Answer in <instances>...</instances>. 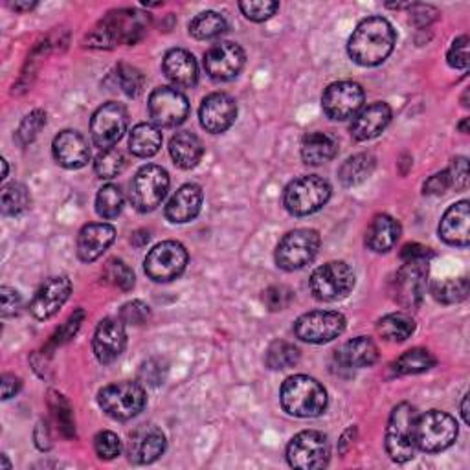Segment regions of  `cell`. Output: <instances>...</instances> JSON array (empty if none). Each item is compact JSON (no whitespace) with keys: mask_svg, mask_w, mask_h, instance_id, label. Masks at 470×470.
Masks as SVG:
<instances>
[{"mask_svg":"<svg viewBox=\"0 0 470 470\" xmlns=\"http://www.w3.org/2000/svg\"><path fill=\"white\" fill-rule=\"evenodd\" d=\"M433 366H436V358H433V355L428 349L415 347L403 353L395 360L391 368L395 375H417L428 372Z\"/></svg>","mask_w":470,"mask_h":470,"instance_id":"obj_36","label":"cell"},{"mask_svg":"<svg viewBox=\"0 0 470 470\" xmlns=\"http://www.w3.org/2000/svg\"><path fill=\"white\" fill-rule=\"evenodd\" d=\"M293 298H295V293L288 286H285V285L269 286L267 291L263 293V303L270 311H283V309H286L288 305L293 303Z\"/></svg>","mask_w":470,"mask_h":470,"instance_id":"obj_49","label":"cell"},{"mask_svg":"<svg viewBox=\"0 0 470 470\" xmlns=\"http://www.w3.org/2000/svg\"><path fill=\"white\" fill-rule=\"evenodd\" d=\"M228 28L226 19L217 12H202L190 22V35L199 41L219 38Z\"/></svg>","mask_w":470,"mask_h":470,"instance_id":"obj_37","label":"cell"},{"mask_svg":"<svg viewBox=\"0 0 470 470\" xmlns=\"http://www.w3.org/2000/svg\"><path fill=\"white\" fill-rule=\"evenodd\" d=\"M337 141L325 132H311L302 141V158L307 166H321L337 155Z\"/></svg>","mask_w":470,"mask_h":470,"instance_id":"obj_32","label":"cell"},{"mask_svg":"<svg viewBox=\"0 0 470 470\" xmlns=\"http://www.w3.org/2000/svg\"><path fill=\"white\" fill-rule=\"evenodd\" d=\"M399 237H401L399 221L393 219L391 215L382 213V215H377L373 223L370 225L368 234H366V244L370 250L382 254V252L391 250L397 244V241H399Z\"/></svg>","mask_w":470,"mask_h":470,"instance_id":"obj_30","label":"cell"},{"mask_svg":"<svg viewBox=\"0 0 470 470\" xmlns=\"http://www.w3.org/2000/svg\"><path fill=\"white\" fill-rule=\"evenodd\" d=\"M164 74L178 89H192L199 80V66L195 57L183 48L169 50L164 57Z\"/></svg>","mask_w":470,"mask_h":470,"instance_id":"obj_26","label":"cell"},{"mask_svg":"<svg viewBox=\"0 0 470 470\" xmlns=\"http://www.w3.org/2000/svg\"><path fill=\"white\" fill-rule=\"evenodd\" d=\"M166 450L164 432L155 424L138 426L129 438L127 456L134 465L155 463Z\"/></svg>","mask_w":470,"mask_h":470,"instance_id":"obj_21","label":"cell"},{"mask_svg":"<svg viewBox=\"0 0 470 470\" xmlns=\"http://www.w3.org/2000/svg\"><path fill=\"white\" fill-rule=\"evenodd\" d=\"M202 206V190L197 184H184L169 199L166 206L167 221L175 225H184L193 221Z\"/></svg>","mask_w":470,"mask_h":470,"instance_id":"obj_28","label":"cell"},{"mask_svg":"<svg viewBox=\"0 0 470 470\" xmlns=\"http://www.w3.org/2000/svg\"><path fill=\"white\" fill-rule=\"evenodd\" d=\"M461 415H463V421L466 424H470V417H468V395H465L463 399V405H461Z\"/></svg>","mask_w":470,"mask_h":470,"instance_id":"obj_60","label":"cell"},{"mask_svg":"<svg viewBox=\"0 0 470 470\" xmlns=\"http://www.w3.org/2000/svg\"><path fill=\"white\" fill-rule=\"evenodd\" d=\"M401 256L405 261H414V260H428L430 258V250L421 244H406L401 252Z\"/></svg>","mask_w":470,"mask_h":470,"instance_id":"obj_57","label":"cell"},{"mask_svg":"<svg viewBox=\"0 0 470 470\" xmlns=\"http://www.w3.org/2000/svg\"><path fill=\"white\" fill-rule=\"evenodd\" d=\"M116 239L115 226L107 223H92L83 226L78 235V256L85 263H92L103 256V252Z\"/></svg>","mask_w":470,"mask_h":470,"instance_id":"obj_24","label":"cell"},{"mask_svg":"<svg viewBox=\"0 0 470 470\" xmlns=\"http://www.w3.org/2000/svg\"><path fill=\"white\" fill-rule=\"evenodd\" d=\"M12 8L15 12H30L31 8H35V3H15V4H12Z\"/></svg>","mask_w":470,"mask_h":470,"instance_id":"obj_59","label":"cell"},{"mask_svg":"<svg viewBox=\"0 0 470 470\" xmlns=\"http://www.w3.org/2000/svg\"><path fill=\"white\" fill-rule=\"evenodd\" d=\"M377 331L384 340L405 342L415 333V321L405 312L388 314L377 323Z\"/></svg>","mask_w":470,"mask_h":470,"instance_id":"obj_35","label":"cell"},{"mask_svg":"<svg viewBox=\"0 0 470 470\" xmlns=\"http://www.w3.org/2000/svg\"><path fill=\"white\" fill-rule=\"evenodd\" d=\"M447 171L450 176V183L456 190H465L468 186V162H466V158H463V157L456 158Z\"/></svg>","mask_w":470,"mask_h":470,"instance_id":"obj_54","label":"cell"},{"mask_svg":"<svg viewBox=\"0 0 470 470\" xmlns=\"http://www.w3.org/2000/svg\"><path fill=\"white\" fill-rule=\"evenodd\" d=\"M199 118H201V125L208 132L221 134L234 125L237 118V105L234 98L225 92L209 94L202 99Z\"/></svg>","mask_w":470,"mask_h":470,"instance_id":"obj_19","label":"cell"},{"mask_svg":"<svg viewBox=\"0 0 470 470\" xmlns=\"http://www.w3.org/2000/svg\"><path fill=\"white\" fill-rule=\"evenodd\" d=\"M364 105V90L353 81H337L325 89L321 96L323 113L331 120H349L358 115Z\"/></svg>","mask_w":470,"mask_h":470,"instance_id":"obj_16","label":"cell"},{"mask_svg":"<svg viewBox=\"0 0 470 470\" xmlns=\"http://www.w3.org/2000/svg\"><path fill=\"white\" fill-rule=\"evenodd\" d=\"M162 148V132L155 124H138L129 136V150L134 157L150 158Z\"/></svg>","mask_w":470,"mask_h":470,"instance_id":"obj_33","label":"cell"},{"mask_svg":"<svg viewBox=\"0 0 470 470\" xmlns=\"http://www.w3.org/2000/svg\"><path fill=\"white\" fill-rule=\"evenodd\" d=\"M0 206L3 213L8 217L21 215L30 208V193L22 184H8L3 188V197H0Z\"/></svg>","mask_w":470,"mask_h":470,"instance_id":"obj_41","label":"cell"},{"mask_svg":"<svg viewBox=\"0 0 470 470\" xmlns=\"http://www.w3.org/2000/svg\"><path fill=\"white\" fill-rule=\"evenodd\" d=\"M125 169V157L120 150L111 148V150H105L98 155L96 162H94V171L99 178H115L118 176L122 171Z\"/></svg>","mask_w":470,"mask_h":470,"instance_id":"obj_42","label":"cell"},{"mask_svg":"<svg viewBox=\"0 0 470 470\" xmlns=\"http://www.w3.org/2000/svg\"><path fill=\"white\" fill-rule=\"evenodd\" d=\"M246 61L244 50L235 43H217L204 56L206 74L215 81H230L239 76Z\"/></svg>","mask_w":470,"mask_h":470,"instance_id":"obj_18","label":"cell"},{"mask_svg":"<svg viewBox=\"0 0 470 470\" xmlns=\"http://www.w3.org/2000/svg\"><path fill=\"white\" fill-rule=\"evenodd\" d=\"M432 295L440 303H445V305L459 303L468 296V279L459 278V279L438 281L432 286Z\"/></svg>","mask_w":470,"mask_h":470,"instance_id":"obj_40","label":"cell"},{"mask_svg":"<svg viewBox=\"0 0 470 470\" xmlns=\"http://www.w3.org/2000/svg\"><path fill=\"white\" fill-rule=\"evenodd\" d=\"M45 124H47V115L43 111L30 113L22 120V124H21V127L17 131V140H19L21 146H28L30 141H33L35 138H38V134L41 132Z\"/></svg>","mask_w":470,"mask_h":470,"instance_id":"obj_47","label":"cell"},{"mask_svg":"<svg viewBox=\"0 0 470 470\" xmlns=\"http://www.w3.org/2000/svg\"><path fill=\"white\" fill-rule=\"evenodd\" d=\"M466 124H468V118H465V122L459 125V127H461V132H466Z\"/></svg>","mask_w":470,"mask_h":470,"instance_id":"obj_61","label":"cell"},{"mask_svg":"<svg viewBox=\"0 0 470 470\" xmlns=\"http://www.w3.org/2000/svg\"><path fill=\"white\" fill-rule=\"evenodd\" d=\"M415 419L412 405L395 406L386 428V452L395 463H406L415 456Z\"/></svg>","mask_w":470,"mask_h":470,"instance_id":"obj_4","label":"cell"},{"mask_svg":"<svg viewBox=\"0 0 470 470\" xmlns=\"http://www.w3.org/2000/svg\"><path fill=\"white\" fill-rule=\"evenodd\" d=\"M309 285L316 300L337 302L353 291L355 274L344 261H329L312 272Z\"/></svg>","mask_w":470,"mask_h":470,"instance_id":"obj_11","label":"cell"},{"mask_svg":"<svg viewBox=\"0 0 470 470\" xmlns=\"http://www.w3.org/2000/svg\"><path fill=\"white\" fill-rule=\"evenodd\" d=\"M54 158L66 169L85 167L90 160V148L83 134L78 131H63L54 138L52 143Z\"/></svg>","mask_w":470,"mask_h":470,"instance_id":"obj_23","label":"cell"},{"mask_svg":"<svg viewBox=\"0 0 470 470\" xmlns=\"http://www.w3.org/2000/svg\"><path fill=\"white\" fill-rule=\"evenodd\" d=\"M151 318V309L150 305H146L140 300L129 302L120 309V320L124 323H131V325H141L146 323Z\"/></svg>","mask_w":470,"mask_h":470,"instance_id":"obj_50","label":"cell"},{"mask_svg":"<svg viewBox=\"0 0 470 470\" xmlns=\"http://www.w3.org/2000/svg\"><path fill=\"white\" fill-rule=\"evenodd\" d=\"M457 438V423L452 415L430 410L415 419V449L436 454L454 445Z\"/></svg>","mask_w":470,"mask_h":470,"instance_id":"obj_6","label":"cell"},{"mask_svg":"<svg viewBox=\"0 0 470 470\" xmlns=\"http://www.w3.org/2000/svg\"><path fill=\"white\" fill-rule=\"evenodd\" d=\"M346 331V318L337 311H312L295 323V333L309 344H328Z\"/></svg>","mask_w":470,"mask_h":470,"instance_id":"obj_14","label":"cell"},{"mask_svg":"<svg viewBox=\"0 0 470 470\" xmlns=\"http://www.w3.org/2000/svg\"><path fill=\"white\" fill-rule=\"evenodd\" d=\"M21 386H22V382H21L19 377L10 375V373L3 375V399L4 401L12 399V397H15L19 393Z\"/></svg>","mask_w":470,"mask_h":470,"instance_id":"obj_58","label":"cell"},{"mask_svg":"<svg viewBox=\"0 0 470 470\" xmlns=\"http://www.w3.org/2000/svg\"><path fill=\"white\" fill-rule=\"evenodd\" d=\"M116 81L120 85V89L134 98L141 92L143 89V76H141V72L134 66H129V64H120L118 70H116Z\"/></svg>","mask_w":470,"mask_h":470,"instance_id":"obj_45","label":"cell"},{"mask_svg":"<svg viewBox=\"0 0 470 470\" xmlns=\"http://www.w3.org/2000/svg\"><path fill=\"white\" fill-rule=\"evenodd\" d=\"M320 234L311 228H298L288 232L276 248V263L279 269L293 272L314 261L320 250Z\"/></svg>","mask_w":470,"mask_h":470,"instance_id":"obj_7","label":"cell"},{"mask_svg":"<svg viewBox=\"0 0 470 470\" xmlns=\"http://www.w3.org/2000/svg\"><path fill=\"white\" fill-rule=\"evenodd\" d=\"M129 115L122 103H105L94 113L90 120V134L96 146L105 151L115 148L127 131Z\"/></svg>","mask_w":470,"mask_h":470,"instance_id":"obj_13","label":"cell"},{"mask_svg":"<svg viewBox=\"0 0 470 470\" xmlns=\"http://www.w3.org/2000/svg\"><path fill=\"white\" fill-rule=\"evenodd\" d=\"M94 449L101 459H115L122 452V440L115 432H99L94 438Z\"/></svg>","mask_w":470,"mask_h":470,"instance_id":"obj_48","label":"cell"},{"mask_svg":"<svg viewBox=\"0 0 470 470\" xmlns=\"http://www.w3.org/2000/svg\"><path fill=\"white\" fill-rule=\"evenodd\" d=\"M70 293L72 283L66 276L48 278L33 295L30 312L38 320H48L68 302Z\"/></svg>","mask_w":470,"mask_h":470,"instance_id":"obj_20","label":"cell"},{"mask_svg":"<svg viewBox=\"0 0 470 470\" xmlns=\"http://www.w3.org/2000/svg\"><path fill=\"white\" fill-rule=\"evenodd\" d=\"M449 188H452L449 171L433 175V176H430V178L426 180V183H424V193H426V195H441V193H445Z\"/></svg>","mask_w":470,"mask_h":470,"instance_id":"obj_55","label":"cell"},{"mask_svg":"<svg viewBox=\"0 0 470 470\" xmlns=\"http://www.w3.org/2000/svg\"><path fill=\"white\" fill-rule=\"evenodd\" d=\"M50 408L54 412V417L61 428V432L64 433L66 438L74 436V421H72V408L70 405L64 401L63 395L52 393V399H50Z\"/></svg>","mask_w":470,"mask_h":470,"instance_id":"obj_46","label":"cell"},{"mask_svg":"<svg viewBox=\"0 0 470 470\" xmlns=\"http://www.w3.org/2000/svg\"><path fill=\"white\" fill-rule=\"evenodd\" d=\"M391 122V108L388 103H373L353 118L351 124V134L358 141H366L377 138Z\"/></svg>","mask_w":470,"mask_h":470,"instance_id":"obj_25","label":"cell"},{"mask_svg":"<svg viewBox=\"0 0 470 470\" xmlns=\"http://www.w3.org/2000/svg\"><path fill=\"white\" fill-rule=\"evenodd\" d=\"M379 349L368 337H358L346 342L337 351V360L344 368H370L377 363Z\"/></svg>","mask_w":470,"mask_h":470,"instance_id":"obj_29","label":"cell"},{"mask_svg":"<svg viewBox=\"0 0 470 470\" xmlns=\"http://www.w3.org/2000/svg\"><path fill=\"white\" fill-rule=\"evenodd\" d=\"M239 8L248 21L263 22L279 10V4L272 0H246V3H239Z\"/></svg>","mask_w":470,"mask_h":470,"instance_id":"obj_44","label":"cell"},{"mask_svg":"<svg viewBox=\"0 0 470 470\" xmlns=\"http://www.w3.org/2000/svg\"><path fill=\"white\" fill-rule=\"evenodd\" d=\"M428 283V260L405 261V265L397 270L393 279V298L395 302L415 309L423 303Z\"/></svg>","mask_w":470,"mask_h":470,"instance_id":"obj_15","label":"cell"},{"mask_svg":"<svg viewBox=\"0 0 470 470\" xmlns=\"http://www.w3.org/2000/svg\"><path fill=\"white\" fill-rule=\"evenodd\" d=\"M188 252L176 241H164L157 244L143 261L146 274L157 283H169L186 270Z\"/></svg>","mask_w":470,"mask_h":470,"instance_id":"obj_12","label":"cell"},{"mask_svg":"<svg viewBox=\"0 0 470 470\" xmlns=\"http://www.w3.org/2000/svg\"><path fill=\"white\" fill-rule=\"evenodd\" d=\"M397 33L382 17H368L356 26L347 43L349 57L360 66H377L393 52Z\"/></svg>","mask_w":470,"mask_h":470,"instance_id":"obj_1","label":"cell"},{"mask_svg":"<svg viewBox=\"0 0 470 470\" xmlns=\"http://www.w3.org/2000/svg\"><path fill=\"white\" fill-rule=\"evenodd\" d=\"M83 318H85V311H76L74 314H72L70 318H68V321L63 325V328L54 335V338H52V346H61V344H64V342H68L70 338H74V335L80 331V328H81V323H83Z\"/></svg>","mask_w":470,"mask_h":470,"instance_id":"obj_52","label":"cell"},{"mask_svg":"<svg viewBox=\"0 0 470 470\" xmlns=\"http://www.w3.org/2000/svg\"><path fill=\"white\" fill-rule=\"evenodd\" d=\"M169 153H171L173 162L178 167L192 169L201 162L204 155V148H202V141L199 140V136H195L193 132L183 131V132H176L171 138Z\"/></svg>","mask_w":470,"mask_h":470,"instance_id":"obj_31","label":"cell"},{"mask_svg":"<svg viewBox=\"0 0 470 470\" xmlns=\"http://www.w3.org/2000/svg\"><path fill=\"white\" fill-rule=\"evenodd\" d=\"M300 363V349L295 344L276 340L265 353V364L270 370H288Z\"/></svg>","mask_w":470,"mask_h":470,"instance_id":"obj_38","label":"cell"},{"mask_svg":"<svg viewBox=\"0 0 470 470\" xmlns=\"http://www.w3.org/2000/svg\"><path fill=\"white\" fill-rule=\"evenodd\" d=\"M169 190V175L164 167L150 164L138 169L131 183V202L132 206L148 213L157 209Z\"/></svg>","mask_w":470,"mask_h":470,"instance_id":"obj_10","label":"cell"},{"mask_svg":"<svg viewBox=\"0 0 470 470\" xmlns=\"http://www.w3.org/2000/svg\"><path fill=\"white\" fill-rule=\"evenodd\" d=\"M98 403L107 415L118 421H127L146 408L148 397L146 389L138 382H116L105 386L99 391Z\"/></svg>","mask_w":470,"mask_h":470,"instance_id":"obj_8","label":"cell"},{"mask_svg":"<svg viewBox=\"0 0 470 470\" xmlns=\"http://www.w3.org/2000/svg\"><path fill=\"white\" fill-rule=\"evenodd\" d=\"M331 197V186L328 180L316 175H307L293 180L285 190L283 204L288 213L296 217L312 215L328 204Z\"/></svg>","mask_w":470,"mask_h":470,"instance_id":"obj_5","label":"cell"},{"mask_svg":"<svg viewBox=\"0 0 470 470\" xmlns=\"http://www.w3.org/2000/svg\"><path fill=\"white\" fill-rule=\"evenodd\" d=\"M0 307H3V316L10 318V316H17L21 307H22V298L21 295L15 291V288L10 286H3L0 288Z\"/></svg>","mask_w":470,"mask_h":470,"instance_id":"obj_53","label":"cell"},{"mask_svg":"<svg viewBox=\"0 0 470 470\" xmlns=\"http://www.w3.org/2000/svg\"><path fill=\"white\" fill-rule=\"evenodd\" d=\"M447 61L452 68L456 70H466L468 68V38L466 35H461V38H457L449 54H447Z\"/></svg>","mask_w":470,"mask_h":470,"instance_id":"obj_51","label":"cell"},{"mask_svg":"<svg viewBox=\"0 0 470 470\" xmlns=\"http://www.w3.org/2000/svg\"><path fill=\"white\" fill-rule=\"evenodd\" d=\"M279 401L295 417H318L328 408V391L312 377L295 375L283 382Z\"/></svg>","mask_w":470,"mask_h":470,"instance_id":"obj_3","label":"cell"},{"mask_svg":"<svg viewBox=\"0 0 470 470\" xmlns=\"http://www.w3.org/2000/svg\"><path fill=\"white\" fill-rule=\"evenodd\" d=\"M150 17L138 10H116L108 13L89 35V47L115 48L116 45H136L148 31Z\"/></svg>","mask_w":470,"mask_h":470,"instance_id":"obj_2","label":"cell"},{"mask_svg":"<svg viewBox=\"0 0 470 470\" xmlns=\"http://www.w3.org/2000/svg\"><path fill=\"white\" fill-rule=\"evenodd\" d=\"M440 235L452 246H468L470 243V206L468 201L452 204L441 219Z\"/></svg>","mask_w":470,"mask_h":470,"instance_id":"obj_27","label":"cell"},{"mask_svg":"<svg viewBox=\"0 0 470 470\" xmlns=\"http://www.w3.org/2000/svg\"><path fill=\"white\" fill-rule=\"evenodd\" d=\"M103 278L107 283L122 288V291H125V293L131 291V288L134 286V272L122 260L107 261V265L103 269Z\"/></svg>","mask_w":470,"mask_h":470,"instance_id":"obj_43","label":"cell"},{"mask_svg":"<svg viewBox=\"0 0 470 470\" xmlns=\"http://www.w3.org/2000/svg\"><path fill=\"white\" fill-rule=\"evenodd\" d=\"M329 441L318 430H303L286 447V459L293 468L318 470L329 463Z\"/></svg>","mask_w":470,"mask_h":470,"instance_id":"obj_9","label":"cell"},{"mask_svg":"<svg viewBox=\"0 0 470 470\" xmlns=\"http://www.w3.org/2000/svg\"><path fill=\"white\" fill-rule=\"evenodd\" d=\"M412 21L417 26H426L432 21L438 19V10L432 8V6H424V4H414L412 8Z\"/></svg>","mask_w":470,"mask_h":470,"instance_id":"obj_56","label":"cell"},{"mask_svg":"<svg viewBox=\"0 0 470 470\" xmlns=\"http://www.w3.org/2000/svg\"><path fill=\"white\" fill-rule=\"evenodd\" d=\"M150 115L158 127H176L190 115L188 98L171 87H158L150 96Z\"/></svg>","mask_w":470,"mask_h":470,"instance_id":"obj_17","label":"cell"},{"mask_svg":"<svg viewBox=\"0 0 470 470\" xmlns=\"http://www.w3.org/2000/svg\"><path fill=\"white\" fill-rule=\"evenodd\" d=\"M375 169V158L373 155L370 153H358V155H353L351 158H347L340 171H338V176H340V183L346 186V188H353V186H358L363 184L366 178L372 176Z\"/></svg>","mask_w":470,"mask_h":470,"instance_id":"obj_34","label":"cell"},{"mask_svg":"<svg viewBox=\"0 0 470 470\" xmlns=\"http://www.w3.org/2000/svg\"><path fill=\"white\" fill-rule=\"evenodd\" d=\"M127 344V335L122 320L105 318L98 323L92 347L94 355L101 364H111L124 353Z\"/></svg>","mask_w":470,"mask_h":470,"instance_id":"obj_22","label":"cell"},{"mask_svg":"<svg viewBox=\"0 0 470 470\" xmlns=\"http://www.w3.org/2000/svg\"><path fill=\"white\" fill-rule=\"evenodd\" d=\"M124 209V193L118 186L107 184L96 197V211L103 219H116Z\"/></svg>","mask_w":470,"mask_h":470,"instance_id":"obj_39","label":"cell"}]
</instances>
